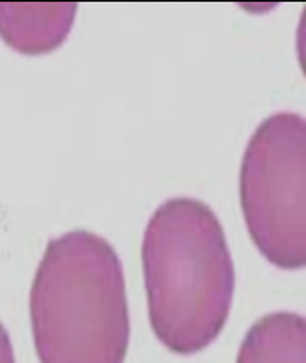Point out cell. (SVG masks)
Listing matches in <instances>:
<instances>
[{
    "label": "cell",
    "instance_id": "6",
    "mask_svg": "<svg viewBox=\"0 0 306 363\" xmlns=\"http://www.w3.org/2000/svg\"><path fill=\"white\" fill-rule=\"evenodd\" d=\"M0 363H14L13 345L2 323H0Z\"/></svg>",
    "mask_w": 306,
    "mask_h": 363
},
{
    "label": "cell",
    "instance_id": "3",
    "mask_svg": "<svg viewBox=\"0 0 306 363\" xmlns=\"http://www.w3.org/2000/svg\"><path fill=\"white\" fill-rule=\"evenodd\" d=\"M240 202L259 252L282 269L306 264V122L278 111L259 123L240 169Z\"/></svg>",
    "mask_w": 306,
    "mask_h": 363
},
{
    "label": "cell",
    "instance_id": "4",
    "mask_svg": "<svg viewBox=\"0 0 306 363\" xmlns=\"http://www.w3.org/2000/svg\"><path fill=\"white\" fill-rule=\"evenodd\" d=\"M77 4H0V35L26 54L48 52L67 38Z\"/></svg>",
    "mask_w": 306,
    "mask_h": 363
},
{
    "label": "cell",
    "instance_id": "5",
    "mask_svg": "<svg viewBox=\"0 0 306 363\" xmlns=\"http://www.w3.org/2000/svg\"><path fill=\"white\" fill-rule=\"evenodd\" d=\"M237 363H306V323L301 315L272 313L251 327Z\"/></svg>",
    "mask_w": 306,
    "mask_h": 363
},
{
    "label": "cell",
    "instance_id": "2",
    "mask_svg": "<svg viewBox=\"0 0 306 363\" xmlns=\"http://www.w3.org/2000/svg\"><path fill=\"white\" fill-rule=\"evenodd\" d=\"M30 318L40 363H124L129 310L114 247L80 230L53 238L35 273Z\"/></svg>",
    "mask_w": 306,
    "mask_h": 363
},
{
    "label": "cell",
    "instance_id": "1",
    "mask_svg": "<svg viewBox=\"0 0 306 363\" xmlns=\"http://www.w3.org/2000/svg\"><path fill=\"white\" fill-rule=\"evenodd\" d=\"M150 323L177 354L207 347L226 323L235 269L218 216L200 200L170 199L143 238Z\"/></svg>",
    "mask_w": 306,
    "mask_h": 363
}]
</instances>
